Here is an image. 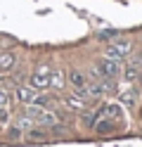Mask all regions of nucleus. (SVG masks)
Returning a JSON list of instances; mask_svg holds the SVG:
<instances>
[{"label":"nucleus","instance_id":"obj_1","mask_svg":"<svg viewBox=\"0 0 142 147\" xmlns=\"http://www.w3.org/2000/svg\"><path fill=\"white\" fill-rule=\"evenodd\" d=\"M121 74V62L104 57L97 62V71H95V78H118Z\"/></svg>","mask_w":142,"mask_h":147},{"label":"nucleus","instance_id":"obj_2","mask_svg":"<svg viewBox=\"0 0 142 147\" xmlns=\"http://www.w3.org/2000/svg\"><path fill=\"white\" fill-rule=\"evenodd\" d=\"M133 50V40L130 38H118L114 45H109V50H107V57L109 59H116V62H123L130 55Z\"/></svg>","mask_w":142,"mask_h":147},{"label":"nucleus","instance_id":"obj_3","mask_svg":"<svg viewBox=\"0 0 142 147\" xmlns=\"http://www.w3.org/2000/svg\"><path fill=\"white\" fill-rule=\"evenodd\" d=\"M31 86L38 88V90L50 88V69H47V67H40L36 74H31Z\"/></svg>","mask_w":142,"mask_h":147},{"label":"nucleus","instance_id":"obj_4","mask_svg":"<svg viewBox=\"0 0 142 147\" xmlns=\"http://www.w3.org/2000/svg\"><path fill=\"white\" fill-rule=\"evenodd\" d=\"M121 71H123L126 83H135L140 78V64L137 62H126V67H121Z\"/></svg>","mask_w":142,"mask_h":147},{"label":"nucleus","instance_id":"obj_5","mask_svg":"<svg viewBox=\"0 0 142 147\" xmlns=\"http://www.w3.org/2000/svg\"><path fill=\"white\" fill-rule=\"evenodd\" d=\"M118 97H121V102L126 105V107H135V105L140 102V90L130 86V88H126V90H123Z\"/></svg>","mask_w":142,"mask_h":147},{"label":"nucleus","instance_id":"obj_6","mask_svg":"<svg viewBox=\"0 0 142 147\" xmlns=\"http://www.w3.org/2000/svg\"><path fill=\"white\" fill-rule=\"evenodd\" d=\"M102 116H107V119H111V121H118V119L123 116V112H121V105H116V102H109V105H104L102 109Z\"/></svg>","mask_w":142,"mask_h":147},{"label":"nucleus","instance_id":"obj_7","mask_svg":"<svg viewBox=\"0 0 142 147\" xmlns=\"http://www.w3.org/2000/svg\"><path fill=\"white\" fill-rule=\"evenodd\" d=\"M88 102H90V100H85V97L76 95V93H71L69 97H66V105H69L71 109H78V112H83V109L88 107Z\"/></svg>","mask_w":142,"mask_h":147},{"label":"nucleus","instance_id":"obj_8","mask_svg":"<svg viewBox=\"0 0 142 147\" xmlns=\"http://www.w3.org/2000/svg\"><path fill=\"white\" fill-rule=\"evenodd\" d=\"M17 64V57L12 52H0V71H7Z\"/></svg>","mask_w":142,"mask_h":147},{"label":"nucleus","instance_id":"obj_9","mask_svg":"<svg viewBox=\"0 0 142 147\" xmlns=\"http://www.w3.org/2000/svg\"><path fill=\"white\" fill-rule=\"evenodd\" d=\"M64 71H50V88H57V90H62L64 88Z\"/></svg>","mask_w":142,"mask_h":147},{"label":"nucleus","instance_id":"obj_10","mask_svg":"<svg viewBox=\"0 0 142 147\" xmlns=\"http://www.w3.org/2000/svg\"><path fill=\"white\" fill-rule=\"evenodd\" d=\"M69 83L73 88H83L88 83V78H85V74H81V71H69Z\"/></svg>","mask_w":142,"mask_h":147},{"label":"nucleus","instance_id":"obj_11","mask_svg":"<svg viewBox=\"0 0 142 147\" xmlns=\"http://www.w3.org/2000/svg\"><path fill=\"white\" fill-rule=\"evenodd\" d=\"M33 126H36V121H33L31 116H26V114H24V116H19V119H17V126H14V128H19V131H31Z\"/></svg>","mask_w":142,"mask_h":147},{"label":"nucleus","instance_id":"obj_12","mask_svg":"<svg viewBox=\"0 0 142 147\" xmlns=\"http://www.w3.org/2000/svg\"><path fill=\"white\" fill-rule=\"evenodd\" d=\"M26 138H28V140H45V138H47V133H45V131H33V128H31Z\"/></svg>","mask_w":142,"mask_h":147},{"label":"nucleus","instance_id":"obj_13","mask_svg":"<svg viewBox=\"0 0 142 147\" xmlns=\"http://www.w3.org/2000/svg\"><path fill=\"white\" fill-rule=\"evenodd\" d=\"M0 107H7L9 109V93L5 88H0Z\"/></svg>","mask_w":142,"mask_h":147},{"label":"nucleus","instance_id":"obj_14","mask_svg":"<svg viewBox=\"0 0 142 147\" xmlns=\"http://www.w3.org/2000/svg\"><path fill=\"white\" fill-rule=\"evenodd\" d=\"M9 121V112H7V107H0V123H7Z\"/></svg>","mask_w":142,"mask_h":147},{"label":"nucleus","instance_id":"obj_15","mask_svg":"<svg viewBox=\"0 0 142 147\" xmlns=\"http://www.w3.org/2000/svg\"><path fill=\"white\" fill-rule=\"evenodd\" d=\"M9 138H12V140H19V138H22V133H19V128H12V131H9Z\"/></svg>","mask_w":142,"mask_h":147},{"label":"nucleus","instance_id":"obj_16","mask_svg":"<svg viewBox=\"0 0 142 147\" xmlns=\"http://www.w3.org/2000/svg\"><path fill=\"white\" fill-rule=\"evenodd\" d=\"M140 100H142V93H140Z\"/></svg>","mask_w":142,"mask_h":147}]
</instances>
